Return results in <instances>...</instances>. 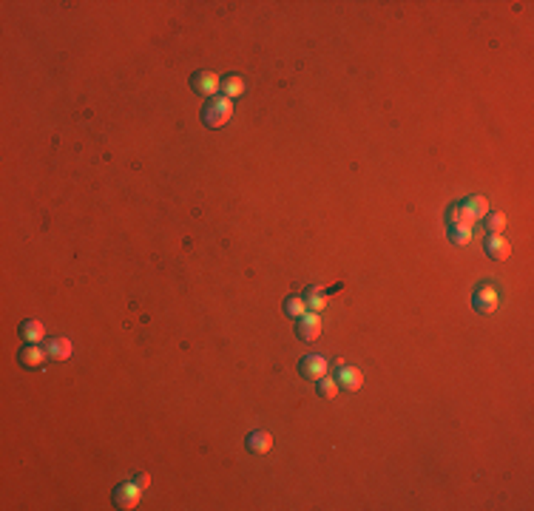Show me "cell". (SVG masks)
I'll list each match as a JSON object with an SVG mask.
<instances>
[{
	"label": "cell",
	"instance_id": "obj_9",
	"mask_svg": "<svg viewBox=\"0 0 534 511\" xmlns=\"http://www.w3.org/2000/svg\"><path fill=\"white\" fill-rule=\"evenodd\" d=\"M17 361L26 369H40L48 361V349H46V344H26L17 353Z\"/></svg>",
	"mask_w": 534,
	"mask_h": 511
},
{
	"label": "cell",
	"instance_id": "obj_11",
	"mask_svg": "<svg viewBox=\"0 0 534 511\" xmlns=\"http://www.w3.org/2000/svg\"><path fill=\"white\" fill-rule=\"evenodd\" d=\"M245 443H248V452L250 454H270V449H273V435L270 432H264V429H253V432L245 438Z\"/></svg>",
	"mask_w": 534,
	"mask_h": 511
},
{
	"label": "cell",
	"instance_id": "obj_16",
	"mask_svg": "<svg viewBox=\"0 0 534 511\" xmlns=\"http://www.w3.org/2000/svg\"><path fill=\"white\" fill-rule=\"evenodd\" d=\"M245 94V80L239 77V74H230V77H225L222 80V97H228V100H239Z\"/></svg>",
	"mask_w": 534,
	"mask_h": 511
},
{
	"label": "cell",
	"instance_id": "obj_15",
	"mask_svg": "<svg viewBox=\"0 0 534 511\" xmlns=\"http://www.w3.org/2000/svg\"><path fill=\"white\" fill-rule=\"evenodd\" d=\"M446 236L455 248H466L475 239V227L472 225H446Z\"/></svg>",
	"mask_w": 534,
	"mask_h": 511
},
{
	"label": "cell",
	"instance_id": "obj_20",
	"mask_svg": "<svg viewBox=\"0 0 534 511\" xmlns=\"http://www.w3.org/2000/svg\"><path fill=\"white\" fill-rule=\"evenodd\" d=\"M134 480H137V483H140L142 489H148V483H151V477H148L145 472H142V474H137V477H134Z\"/></svg>",
	"mask_w": 534,
	"mask_h": 511
},
{
	"label": "cell",
	"instance_id": "obj_4",
	"mask_svg": "<svg viewBox=\"0 0 534 511\" xmlns=\"http://www.w3.org/2000/svg\"><path fill=\"white\" fill-rule=\"evenodd\" d=\"M299 375L304 381L315 384V381H322L324 375H330V361L324 355H318V353H310L299 361Z\"/></svg>",
	"mask_w": 534,
	"mask_h": 511
},
{
	"label": "cell",
	"instance_id": "obj_17",
	"mask_svg": "<svg viewBox=\"0 0 534 511\" xmlns=\"http://www.w3.org/2000/svg\"><path fill=\"white\" fill-rule=\"evenodd\" d=\"M304 313H307V301L302 299V295H287V299H284V315L293 318V321H299Z\"/></svg>",
	"mask_w": 534,
	"mask_h": 511
},
{
	"label": "cell",
	"instance_id": "obj_6",
	"mask_svg": "<svg viewBox=\"0 0 534 511\" xmlns=\"http://www.w3.org/2000/svg\"><path fill=\"white\" fill-rule=\"evenodd\" d=\"M140 497H142V486L137 480H128V483H120V486L111 492V500L117 508L128 511V508H137L140 505Z\"/></svg>",
	"mask_w": 534,
	"mask_h": 511
},
{
	"label": "cell",
	"instance_id": "obj_13",
	"mask_svg": "<svg viewBox=\"0 0 534 511\" xmlns=\"http://www.w3.org/2000/svg\"><path fill=\"white\" fill-rule=\"evenodd\" d=\"M20 338L23 344H46V324L37 318H26L20 324Z\"/></svg>",
	"mask_w": 534,
	"mask_h": 511
},
{
	"label": "cell",
	"instance_id": "obj_8",
	"mask_svg": "<svg viewBox=\"0 0 534 511\" xmlns=\"http://www.w3.org/2000/svg\"><path fill=\"white\" fill-rule=\"evenodd\" d=\"M484 253L492 259V261H506L512 253V245H509V239H506L503 233H486L484 236Z\"/></svg>",
	"mask_w": 534,
	"mask_h": 511
},
{
	"label": "cell",
	"instance_id": "obj_2",
	"mask_svg": "<svg viewBox=\"0 0 534 511\" xmlns=\"http://www.w3.org/2000/svg\"><path fill=\"white\" fill-rule=\"evenodd\" d=\"M233 120V100L228 97H210L205 102V109H202V122L208 128H225L228 122Z\"/></svg>",
	"mask_w": 534,
	"mask_h": 511
},
{
	"label": "cell",
	"instance_id": "obj_5",
	"mask_svg": "<svg viewBox=\"0 0 534 511\" xmlns=\"http://www.w3.org/2000/svg\"><path fill=\"white\" fill-rule=\"evenodd\" d=\"M191 89L194 94L199 97H219L222 94V77L219 74H213V71H196L191 74Z\"/></svg>",
	"mask_w": 534,
	"mask_h": 511
},
{
	"label": "cell",
	"instance_id": "obj_19",
	"mask_svg": "<svg viewBox=\"0 0 534 511\" xmlns=\"http://www.w3.org/2000/svg\"><path fill=\"white\" fill-rule=\"evenodd\" d=\"M484 227H486V233H503V230H506V213L489 210L486 216H484Z\"/></svg>",
	"mask_w": 534,
	"mask_h": 511
},
{
	"label": "cell",
	"instance_id": "obj_7",
	"mask_svg": "<svg viewBox=\"0 0 534 511\" xmlns=\"http://www.w3.org/2000/svg\"><path fill=\"white\" fill-rule=\"evenodd\" d=\"M322 330H324V324H322V315L318 313H304L299 321H296V335H299V341H304V344H313V341H318L322 338Z\"/></svg>",
	"mask_w": 534,
	"mask_h": 511
},
{
	"label": "cell",
	"instance_id": "obj_14",
	"mask_svg": "<svg viewBox=\"0 0 534 511\" xmlns=\"http://www.w3.org/2000/svg\"><path fill=\"white\" fill-rule=\"evenodd\" d=\"M46 349H48V358H51V361H68L71 353H74L71 341H68V338H60V335L46 338Z\"/></svg>",
	"mask_w": 534,
	"mask_h": 511
},
{
	"label": "cell",
	"instance_id": "obj_18",
	"mask_svg": "<svg viewBox=\"0 0 534 511\" xmlns=\"http://www.w3.org/2000/svg\"><path fill=\"white\" fill-rule=\"evenodd\" d=\"M315 389H318V398H324V400H333V398L341 392L335 375H324L322 381H315Z\"/></svg>",
	"mask_w": 534,
	"mask_h": 511
},
{
	"label": "cell",
	"instance_id": "obj_10",
	"mask_svg": "<svg viewBox=\"0 0 534 511\" xmlns=\"http://www.w3.org/2000/svg\"><path fill=\"white\" fill-rule=\"evenodd\" d=\"M461 207L466 210V216L477 225V222H484V216L492 210V205H489V199L486 196H480V194H475V196H466V199H461Z\"/></svg>",
	"mask_w": 534,
	"mask_h": 511
},
{
	"label": "cell",
	"instance_id": "obj_12",
	"mask_svg": "<svg viewBox=\"0 0 534 511\" xmlns=\"http://www.w3.org/2000/svg\"><path fill=\"white\" fill-rule=\"evenodd\" d=\"M335 381H338V387L347 389V392H358V389L364 387V372H361L358 366H341L338 375H335Z\"/></svg>",
	"mask_w": 534,
	"mask_h": 511
},
{
	"label": "cell",
	"instance_id": "obj_3",
	"mask_svg": "<svg viewBox=\"0 0 534 511\" xmlns=\"http://www.w3.org/2000/svg\"><path fill=\"white\" fill-rule=\"evenodd\" d=\"M344 290V281H335V284H330V287H322V284H310L307 290H304V295L302 299L307 301V310L310 313H322L324 307H327V299L333 292H341Z\"/></svg>",
	"mask_w": 534,
	"mask_h": 511
},
{
	"label": "cell",
	"instance_id": "obj_1",
	"mask_svg": "<svg viewBox=\"0 0 534 511\" xmlns=\"http://www.w3.org/2000/svg\"><path fill=\"white\" fill-rule=\"evenodd\" d=\"M500 301H503V290L495 281H480L472 292V307L480 315H495L500 310Z\"/></svg>",
	"mask_w": 534,
	"mask_h": 511
}]
</instances>
